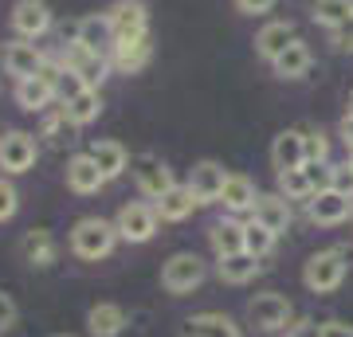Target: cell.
Returning a JSON list of instances; mask_svg holds the SVG:
<instances>
[{
    "label": "cell",
    "mask_w": 353,
    "mask_h": 337,
    "mask_svg": "<svg viewBox=\"0 0 353 337\" xmlns=\"http://www.w3.org/2000/svg\"><path fill=\"white\" fill-rule=\"evenodd\" d=\"M118 227L114 220H102V216H83L75 227H71V255L83 263H99L106 259L114 247H118Z\"/></svg>",
    "instance_id": "obj_1"
},
{
    "label": "cell",
    "mask_w": 353,
    "mask_h": 337,
    "mask_svg": "<svg viewBox=\"0 0 353 337\" xmlns=\"http://www.w3.org/2000/svg\"><path fill=\"white\" fill-rule=\"evenodd\" d=\"M345 251L341 247H326V251H314L303 267V283L310 294H334V290L345 283Z\"/></svg>",
    "instance_id": "obj_2"
},
{
    "label": "cell",
    "mask_w": 353,
    "mask_h": 337,
    "mask_svg": "<svg viewBox=\"0 0 353 337\" xmlns=\"http://www.w3.org/2000/svg\"><path fill=\"white\" fill-rule=\"evenodd\" d=\"M204 278H208V263L196 255V251H176V255H169L161 267V287L169 290V294H192V290L201 287Z\"/></svg>",
    "instance_id": "obj_3"
},
{
    "label": "cell",
    "mask_w": 353,
    "mask_h": 337,
    "mask_svg": "<svg viewBox=\"0 0 353 337\" xmlns=\"http://www.w3.org/2000/svg\"><path fill=\"white\" fill-rule=\"evenodd\" d=\"M248 322L259 329V334H283L294 325V306H290L287 294L279 290H263L248 302Z\"/></svg>",
    "instance_id": "obj_4"
},
{
    "label": "cell",
    "mask_w": 353,
    "mask_h": 337,
    "mask_svg": "<svg viewBox=\"0 0 353 337\" xmlns=\"http://www.w3.org/2000/svg\"><path fill=\"white\" fill-rule=\"evenodd\" d=\"M157 224H161V216H157L153 200H130L114 216V227H118V236L126 243H150L157 236Z\"/></svg>",
    "instance_id": "obj_5"
},
{
    "label": "cell",
    "mask_w": 353,
    "mask_h": 337,
    "mask_svg": "<svg viewBox=\"0 0 353 337\" xmlns=\"http://www.w3.org/2000/svg\"><path fill=\"white\" fill-rule=\"evenodd\" d=\"M130 176H134V185L145 200H161L169 188L176 185L173 181V169L161 161V157H153V153H138L134 161H130Z\"/></svg>",
    "instance_id": "obj_6"
},
{
    "label": "cell",
    "mask_w": 353,
    "mask_h": 337,
    "mask_svg": "<svg viewBox=\"0 0 353 337\" xmlns=\"http://www.w3.org/2000/svg\"><path fill=\"white\" fill-rule=\"evenodd\" d=\"M39 157V141L36 134H28V130H8V134H0V169L4 176H20L28 173Z\"/></svg>",
    "instance_id": "obj_7"
},
{
    "label": "cell",
    "mask_w": 353,
    "mask_h": 337,
    "mask_svg": "<svg viewBox=\"0 0 353 337\" xmlns=\"http://www.w3.org/2000/svg\"><path fill=\"white\" fill-rule=\"evenodd\" d=\"M59 63H63L67 71H75L87 87L99 90L102 83H106V75H110L114 67H110V55H99V51H87V48H79L75 39L63 48V55H59Z\"/></svg>",
    "instance_id": "obj_8"
},
{
    "label": "cell",
    "mask_w": 353,
    "mask_h": 337,
    "mask_svg": "<svg viewBox=\"0 0 353 337\" xmlns=\"http://www.w3.org/2000/svg\"><path fill=\"white\" fill-rule=\"evenodd\" d=\"M306 216H310V224H318V227H338L353 216V196H345L338 188L314 192V196L306 200Z\"/></svg>",
    "instance_id": "obj_9"
},
{
    "label": "cell",
    "mask_w": 353,
    "mask_h": 337,
    "mask_svg": "<svg viewBox=\"0 0 353 337\" xmlns=\"http://www.w3.org/2000/svg\"><path fill=\"white\" fill-rule=\"evenodd\" d=\"M43 67H48V55L36 48V39L16 36L12 43H4V71H8L16 83H20V79H36Z\"/></svg>",
    "instance_id": "obj_10"
},
{
    "label": "cell",
    "mask_w": 353,
    "mask_h": 337,
    "mask_svg": "<svg viewBox=\"0 0 353 337\" xmlns=\"http://www.w3.org/2000/svg\"><path fill=\"white\" fill-rule=\"evenodd\" d=\"M106 16H110L118 39L150 36V8H145V0H114L110 8H106Z\"/></svg>",
    "instance_id": "obj_11"
},
{
    "label": "cell",
    "mask_w": 353,
    "mask_h": 337,
    "mask_svg": "<svg viewBox=\"0 0 353 337\" xmlns=\"http://www.w3.org/2000/svg\"><path fill=\"white\" fill-rule=\"evenodd\" d=\"M12 32L20 39H39L51 32L48 0H16L12 4Z\"/></svg>",
    "instance_id": "obj_12"
},
{
    "label": "cell",
    "mask_w": 353,
    "mask_h": 337,
    "mask_svg": "<svg viewBox=\"0 0 353 337\" xmlns=\"http://www.w3.org/2000/svg\"><path fill=\"white\" fill-rule=\"evenodd\" d=\"M153 59V43L150 36H130V39H118L110 48V67L118 71V75H138V71H145Z\"/></svg>",
    "instance_id": "obj_13"
},
{
    "label": "cell",
    "mask_w": 353,
    "mask_h": 337,
    "mask_svg": "<svg viewBox=\"0 0 353 337\" xmlns=\"http://www.w3.org/2000/svg\"><path fill=\"white\" fill-rule=\"evenodd\" d=\"M228 169L220 161H196L192 165V173H189V188L196 192V200L201 204H220V196H224V185H228Z\"/></svg>",
    "instance_id": "obj_14"
},
{
    "label": "cell",
    "mask_w": 353,
    "mask_h": 337,
    "mask_svg": "<svg viewBox=\"0 0 353 337\" xmlns=\"http://www.w3.org/2000/svg\"><path fill=\"white\" fill-rule=\"evenodd\" d=\"M16 102H20V110H28V114H48L51 106L59 102L55 79L43 75V71H39L36 79H20V83H16Z\"/></svg>",
    "instance_id": "obj_15"
},
{
    "label": "cell",
    "mask_w": 353,
    "mask_h": 337,
    "mask_svg": "<svg viewBox=\"0 0 353 337\" xmlns=\"http://www.w3.org/2000/svg\"><path fill=\"white\" fill-rule=\"evenodd\" d=\"M75 43L87 51H99V55H110V48L118 43L114 36V24L106 12H94V16H83L75 24Z\"/></svg>",
    "instance_id": "obj_16"
},
{
    "label": "cell",
    "mask_w": 353,
    "mask_h": 337,
    "mask_svg": "<svg viewBox=\"0 0 353 337\" xmlns=\"http://www.w3.org/2000/svg\"><path fill=\"white\" fill-rule=\"evenodd\" d=\"M20 259H24L32 271H48L51 263L59 259V243H55V236H51L48 227H32V232H24V239H20Z\"/></svg>",
    "instance_id": "obj_17"
},
{
    "label": "cell",
    "mask_w": 353,
    "mask_h": 337,
    "mask_svg": "<svg viewBox=\"0 0 353 337\" xmlns=\"http://www.w3.org/2000/svg\"><path fill=\"white\" fill-rule=\"evenodd\" d=\"M271 165L275 173H287V169H303L306 165V134L303 130H283L271 141Z\"/></svg>",
    "instance_id": "obj_18"
},
{
    "label": "cell",
    "mask_w": 353,
    "mask_h": 337,
    "mask_svg": "<svg viewBox=\"0 0 353 337\" xmlns=\"http://www.w3.org/2000/svg\"><path fill=\"white\" fill-rule=\"evenodd\" d=\"M67 188L75 192V196H94L102 185H106V176H102V169L94 165V157L90 153H75L71 161H67Z\"/></svg>",
    "instance_id": "obj_19"
},
{
    "label": "cell",
    "mask_w": 353,
    "mask_h": 337,
    "mask_svg": "<svg viewBox=\"0 0 353 337\" xmlns=\"http://www.w3.org/2000/svg\"><path fill=\"white\" fill-rule=\"evenodd\" d=\"M294 39H299V32H294L290 20H271V24H263L259 28V36H255V55L267 59V63H275Z\"/></svg>",
    "instance_id": "obj_20"
},
{
    "label": "cell",
    "mask_w": 353,
    "mask_h": 337,
    "mask_svg": "<svg viewBox=\"0 0 353 337\" xmlns=\"http://www.w3.org/2000/svg\"><path fill=\"white\" fill-rule=\"evenodd\" d=\"M153 204H157V216H161V224H181V220H189L196 208H204L189 185H173L161 200H153Z\"/></svg>",
    "instance_id": "obj_21"
},
{
    "label": "cell",
    "mask_w": 353,
    "mask_h": 337,
    "mask_svg": "<svg viewBox=\"0 0 353 337\" xmlns=\"http://www.w3.org/2000/svg\"><path fill=\"white\" fill-rule=\"evenodd\" d=\"M252 220H259L263 227H271L275 236H283L290 227V200L283 196V192H259V200H255V208H252Z\"/></svg>",
    "instance_id": "obj_22"
},
{
    "label": "cell",
    "mask_w": 353,
    "mask_h": 337,
    "mask_svg": "<svg viewBox=\"0 0 353 337\" xmlns=\"http://www.w3.org/2000/svg\"><path fill=\"white\" fill-rule=\"evenodd\" d=\"M87 153L94 157V165L102 169V176H106V185H110V181H118V176H122V173L130 169V161H134L126 145H122V141H114V138L94 141V145H90Z\"/></svg>",
    "instance_id": "obj_23"
},
{
    "label": "cell",
    "mask_w": 353,
    "mask_h": 337,
    "mask_svg": "<svg viewBox=\"0 0 353 337\" xmlns=\"http://www.w3.org/2000/svg\"><path fill=\"white\" fill-rule=\"evenodd\" d=\"M126 310L118 302H94L87 310V334L90 337H118L126 329Z\"/></svg>",
    "instance_id": "obj_24"
},
{
    "label": "cell",
    "mask_w": 353,
    "mask_h": 337,
    "mask_svg": "<svg viewBox=\"0 0 353 337\" xmlns=\"http://www.w3.org/2000/svg\"><path fill=\"white\" fill-rule=\"evenodd\" d=\"M255 200H259V188H255L252 176H243V173H232V176H228L224 196H220V204H224V212H228V216H243V212H252Z\"/></svg>",
    "instance_id": "obj_25"
},
{
    "label": "cell",
    "mask_w": 353,
    "mask_h": 337,
    "mask_svg": "<svg viewBox=\"0 0 353 337\" xmlns=\"http://www.w3.org/2000/svg\"><path fill=\"white\" fill-rule=\"evenodd\" d=\"M181 337H240V325L228 314L208 310V314H192L185 322V329H181Z\"/></svg>",
    "instance_id": "obj_26"
},
{
    "label": "cell",
    "mask_w": 353,
    "mask_h": 337,
    "mask_svg": "<svg viewBox=\"0 0 353 337\" xmlns=\"http://www.w3.org/2000/svg\"><path fill=\"white\" fill-rule=\"evenodd\" d=\"M259 271H263V259H255L248 251L228 255V259L216 263V275H220V283H228V287H243V283H252Z\"/></svg>",
    "instance_id": "obj_27"
},
{
    "label": "cell",
    "mask_w": 353,
    "mask_h": 337,
    "mask_svg": "<svg viewBox=\"0 0 353 337\" xmlns=\"http://www.w3.org/2000/svg\"><path fill=\"white\" fill-rule=\"evenodd\" d=\"M208 243H212L216 259H228V255H240V251H243V224H240V220H232V216H224V220H216V224L208 227Z\"/></svg>",
    "instance_id": "obj_28"
},
{
    "label": "cell",
    "mask_w": 353,
    "mask_h": 337,
    "mask_svg": "<svg viewBox=\"0 0 353 337\" xmlns=\"http://www.w3.org/2000/svg\"><path fill=\"white\" fill-rule=\"evenodd\" d=\"M75 130H79V125L67 118L63 106H51V110L43 114V134H39V138H48L51 150H63V145L75 141Z\"/></svg>",
    "instance_id": "obj_29"
},
{
    "label": "cell",
    "mask_w": 353,
    "mask_h": 337,
    "mask_svg": "<svg viewBox=\"0 0 353 337\" xmlns=\"http://www.w3.org/2000/svg\"><path fill=\"white\" fill-rule=\"evenodd\" d=\"M310 63H314V55H310V48H306L303 39H294L283 55H279L271 67H275L279 79H303L306 71H310Z\"/></svg>",
    "instance_id": "obj_30"
},
{
    "label": "cell",
    "mask_w": 353,
    "mask_h": 337,
    "mask_svg": "<svg viewBox=\"0 0 353 337\" xmlns=\"http://www.w3.org/2000/svg\"><path fill=\"white\" fill-rule=\"evenodd\" d=\"M67 110V118L83 130V125H90V122H99V114H102V90H94V87H87L83 94H75L71 102H59Z\"/></svg>",
    "instance_id": "obj_31"
},
{
    "label": "cell",
    "mask_w": 353,
    "mask_h": 337,
    "mask_svg": "<svg viewBox=\"0 0 353 337\" xmlns=\"http://www.w3.org/2000/svg\"><path fill=\"white\" fill-rule=\"evenodd\" d=\"M275 243H279V236L271 227H263L259 220H248V224H243V251H248V255L267 259V255L275 251Z\"/></svg>",
    "instance_id": "obj_32"
},
{
    "label": "cell",
    "mask_w": 353,
    "mask_h": 337,
    "mask_svg": "<svg viewBox=\"0 0 353 337\" xmlns=\"http://www.w3.org/2000/svg\"><path fill=\"white\" fill-rule=\"evenodd\" d=\"M353 16V0H314V24L338 32L345 20Z\"/></svg>",
    "instance_id": "obj_33"
},
{
    "label": "cell",
    "mask_w": 353,
    "mask_h": 337,
    "mask_svg": "<svg viewBox=\"0 0 353 337\" xmlns=\"http://www.w3.org/2000/svg\"><path fill=\"white\" fill-rule=\"evenodd\" d=\"M279 176V192L294 204V200H310L314 196V188H310V181H306V169H287V173H275Z\"/></svg>",
    "instance_id": "obj_34"
},
{
    "label": "cell",
    "mask_w": 353,
    "mask_h": 337,
    "mask_svg": "<svg viewBox=\"0 0 353 337\" xmlns=\"http://www.w3.org/2000/svg\"><path fill=\"white\" fill-rule=\"evenodd\" d=\"M306 181H310V188L314 192H326V188H334V165L330 161H306Z\"/></svg>",
    "instance_id": "obj_35"
},
{
    "label": "cell",
    "mask_w": 353,
    "mask_h": 337,
    "mask_svg": "<svg viewBox=\"0 0 353 337\" xmlns=\"http://www.w3.org/2000/svg\"><path fill=\"white\" fill-rule=\"evenodd\" d=\"M306 134V161H330V134L326 130H303Z\"/></svg>",
    "instance_id": "obj_36"
},
{
    "label": "cell",
    "mask_w": 353,
    "mask_h": 337,
    "mask_svg": "<svg viewBox=\"0 0 353 337\" xmlns=\"http://www.w3.org/2000/svg\"><path fill=\"white\" fill-rule=\"evenodd\" d=\"M16 212H20V192H16V185L8 181V176L0 173V224L12 220Z\"/></svg>",
    "instance_id": "obj_37"
},
{
    "label": "cell",
    "mask_w": 353,
    "mask_h": 337,
    "mask_svg": "<svg viewBox=\"0 0 353 337\" xmlns=\"http://www.w3.org/2000/svg\"><path fill=\"white\" fill-rule=\"evenodd\" d=\"M334 188L345 192V196H353V161L350 157H345L341 165H334Z\"/></svg>",
    "instance_id": "obj_38"
},
{
    "label": "cell",
    "mask_w": 353,
    "mask_h": 337,
    "mask_svg": "<svg viewBox=\"0 0 353 337\" xmlns=\"http://www.w3.org/2000/svg\"><path fill=\"white\" fill-rule=\"evenodd\" d=\"M16 318H20V310H16L12 294H4V290H0V334H8V329L16 325Z\"/></svg>",
    "instance_id": "obj_39"
},
{
    "label": "cell",
    "mask_w": 353,
    "mask_h": 337,
    "mask_svg": "<svg viewBox=\"0 0 353 337\" xmlns=\"http://www.w3.org/2000/svg\"><path fill=\"white\" fill-rule=\"evenodd\" d=\"M287 337H322V322H318V318H294Z\"/></svg>",
    "instance_id": "obj_40"
},
{
    "label": "cell",
    "mask_w": 353,
    "mask_h": 337,
    "mask_svg": "<svg viewBox=\"0 0 353 337\" xmlns=\"http://www.w3.org/2000/svg\"><path fill=\"white\" fill-rule=\"evenodd\" d=\"M236 8H240L243 16H263L275 8V0H236Z\"/></svg>",
    "instance_id": "obj_41"
},
{
    "label": "cell",
    "mask_w": 353,
    "mask_h": 337,
    "mask_svg": "<svg viewBox=\"0 0 353 337\" xmlns=\"http://www.w3.org/2000/svg\"><path fill=\"white\" fill-rule=\"evenodd\" d=\"M334 43H338L341 51H350V55H353V16L338 28V32H334Z\"/></svg>",
    "instance_id": "obj_42"
},
{
    "label": "cell",
    "mask_w": 353,
    "mask_h": 337,
    "mask_svg": "<svg viewBox=\"0 0 353 337\" xmlns=\"http://www.w3.org/2000/svg\"><path fill=\"white\" fill-rule=\"evenodd\" d=\"M322 337H353V325H345V322H322Z\"/></svg>",
    "instance_id": "obj_43"
},
{
    "label": "cell",
    "mask_w": 353,
    "mask_h": 337,
    "mask_svg": "<svg viewBox=\"0 0 353 337\" xmlns=\"http://www.w3.org/2000/svg\"><path fill=\"white\" fill-rule=\"evenodd\" d=\"M338 134H341V141H345V150L353 153V114H345V118H341Z\"/></svg>",
    "instance_id": "obj_44"
},
{
    "label": "cell",
    "mask_w": 353,
    "mask_h": 337,
    "mask_svg": "<svg viewBox=\"0 0 353 337\" xmlns=\"http://www.w3.org/2000/svg\"><path fill=\"white\" fill-rule=\"evenodd\" d=\"M350 114H353V90H350Z\"/></svg>",
    "instance_id": "obj_45"
},
{
    "label": "cell",
    "mask_w": 353,
    "mask_h": 337,
    "mask_svg": "<svg viewBox=\"0 0 353 337\" xmlns=\"http://www.w3.org/2000/svg\"><path fill=\"white\" fill-rule=\"evenodd\" d=\"M55 337H71V334H55Z\"/></svg>",
    "instance_id": "obj_46"
},
{
    "label": "cell",
    "mask_w": 353,
    "mask_h": 337,
    "mask_svg": "<svg viewBox=\"0 0 353 337\" xmlns=\"http://www.w3.org/2000/svg\"><path fill=\"white\" fill-rule=\"evenodd\" d=\"M350 161H353V153H350Z\"/></svg>",
    "instance_id": "obj_47"
},
{
    "label": "cell",
    "mask_w": 353,
    "mask_h": 337,
    "mask_svg": "<svg viewBox=\"0 0 353 337\" xmlns=\"http://www.w3.org/2000/svg\"><path fill=\"white\" fill-rule=\"evenodd\" d=\"M350 220H353V216H350Z\"/></svg>",
    "instance_id": "obj_48"
}]
</instances>
